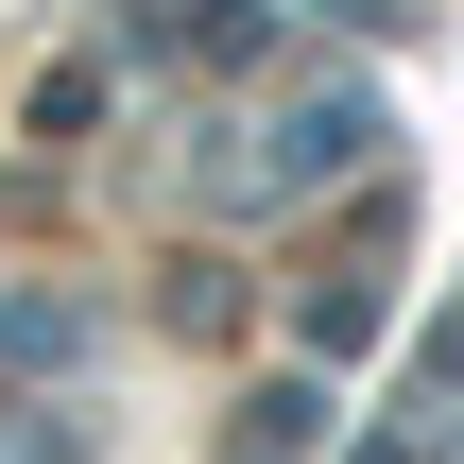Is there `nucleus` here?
Returning a JSON list of instances; mask_svg holds the SVG:
<instances>
[{"instance_id": "1", "label": "nucleus", "mask_w": 464, "mask_h": 464, "mask_svg": "<svg viewBox=\"0 0 464 464\" xmlns=\"http://www.w3.org/2000/svg\"><path fill=\"white\" fill-rule=\"evenodd\" d=\"M362 155H379V86H327V103L276 121V172H258V189H327V172H362Z\"/></svg>"}]
</instances>
